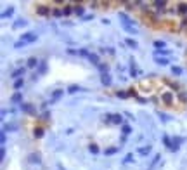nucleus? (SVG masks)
<instances>
[{
    "label": "nucleus",
    "mask_w": 187,
    "mask_h": 170,
    "mask_svg": "<svg viewBox=\"0 0 187 170\" xmlns=\"http://www.w3.org/2000/svg\"><path fill=\"white\" fill-rule=\"evenodd\" d=\"M175 101H177V96L173 90H163V92H159L158 97H154V102L158 106H166V108H173Z\"/></svg>",
    "instance_id": "1"
},
{
    "label": "nucleus",
    "mask_w": 187,
    "mask_h": 170,
    "mask_svg": "<svg viewBox=\"0 0 187 170\" xmlns=\"http://www.w3.org/2000/svg\"><path fill=\"white\" fill-rule=\"evenodd\" d=\"M161 28H163V30H168V31H172V33L182 31L180 21H175V19H170V17H166V19L161 21Z\"/></svg>",
    "instance_id": "2"
},
{
    "label": "nucleus",
    "mask_w": 187,
    "mask_h": 170,
    "mask_svg": "<svg viewBox=\"0 0 187 170\" xmlns=\"http://www.w3.org/2000/svg\"><path fill=\"white\" fill-rule=\"evenodd\" d=\"M36 33H33V31H28V33H24V35H21V38L14 44V49H19V47H24L26 44H33V42H36Z\"/></svg>",
    "instance_id": "3"
},
{
    "label": "nucleus",
    "mask_w": 187,
    "mask_h": 170,
    "mask_svg": "<svg viewBox=\"0 0 187 170\" xmlns=\"http://www.w3.org/2000/svg\"><path fill=\"white\" fill-rule=\"evenodd\" d=\"M139 87L142 89L140 92H144V94H154V90H158L156 89V82L153 80V78H145V80H140L139 82Z\"/></svg>",
    "instance_id": "4"
},
{
    "label": "nucleus",
    "mask_w": 187,
    "mask_h": 170,
    "mask_svg": "<svg viewBox=\"0 0 187 170\" xmlns=\"http://www.w3.org/2000/svg\"><path fill=\"white\" fill-rule=\"evenodd\" d=\"M52 11H54V7L50 4H36L35 5V14L40 17H50Z\"/></svg>",
    "instance_id": "5"
},
{
    "label": "nucleus",
    "mask_w": 187,
    "mask_h": 170,
    "mask_svg": "<svg viewBox=\"0 0 187 170\" xmlns=\"http://www.w3.org/2000/svg\"><path fill=\"white\" fill-rule=\"evenodd\" d=\"M104 122H106V123H111V125H125V123H123V115H120V113L106 115V116H104Z\"/></svg>",
    "instance_id": "6"
},
{
    "label": "nucleus",
    "mask_w": 187,
    "mask_h": 170,
    "mask_svg": "<svg viewBox=\"0 0 187 170\" xmlns=\"http://www.w3.org/2000/svg\"><path fill=\"white\" fill-rule=\"evenodd\" d=\"M177 16L187 17V2H177Z\"/></svg>",
    "instance_id": "7"
},
{
    "label": "nucleus",
    "mask_w": 187,
    "mask_h": 170,
    "mask_svg": "<svg viewBox=\"0 0 187 170\" xmlns=\"http://www.w3.org/2000/svg\"><path fill=\"white\" fill-rule=\"evenodd\" d=\"M44 134H45V127L44 125H36L35 129H33V137H36V139L44 137Z\"/></svg>",
    "instance_id": "8"
},
{
    "label": "nucleus",
    "mask_w": 187,
    "mask_h": 170,
    "mask_svg": "<svg viewBox=\"0 0 187 170\" xmlns=\"http://www.w3.org/2000/svg\"><path fill=\"white\" fill-rule=\"evenodd\" d=\"M120 147H121V146H111V147H106V149H104V155H108V156L116 155V153L120 151Z\"/></svg>",
    "instance_id": "9"
},
{
    "label": "nucleus",
    "mask_w": 187,
    "mask_h": 170,
    "mask_svg": "<svg viewBox=\"0 0 187 170\" xmlns=\"http://www.w3.org/2000/svg\"><path fill=\"white\" fill-rule=\"evenodd\" d=\"M87 59H89V61H90V62H92V64H95V66H97V68H99V66H100V59H99V56H97V54H92V52H90V54H89V57H87Z\"/></svg>",
    "instance_id": "10"
},
{
    "label": "nucleus",
    "mask_w": 187,
    "mask_h": 170,
    "mask_svg": "<svg viewBox=\"0 0 187 170\" xmlns=\"http://www.w3.org/2000/svg\"><path fill=\"white\" fill-rule=\"evenodd\" d=\"M24 73H26V68H17L16 71H12L11 78H16V80H19V78H21V75H24Z\"/></svg>",
    "instance_id": "11"
},
{
    "label": "nucleus",
    "mask_w": 187,
    "mask_h": 170,
    "mask_svg": "<svg viewBox=\"0 0 187 170\" xmlns=\"http://www.w3.org/2000/svg\"><path fill=\"white\" fill-rule=\"evenodd\" d=\"M184 141H185L184 137H173V147H172V151H178V147H180V144Z\"/></svg>",
    "instance_id": "12"
},
{
    "label": "nucleus",
    "mask_w": 187,
    "mask_h": 170,
    "mask_svg": "<svg viewBox=\"0 0 187 170\" xmlns=\"http://www.w3.org/2000/svg\"><path fill=\"white\" fill-rule=\"evenodd\" d=\"M11 102H14V104L23 102V94H21V92H14V94H12V97H11Z\"/></svg>",
    "instance_id": "13"
},
{
    "label": "nucleus",
    "mask_w": 187,
    "mask_h": 170,
    "mask_svg": "<svg viewBox=\"0 0 187 170\" xmlns=\"http://www.w3.org/2000/svg\"><path fill=\"white\" fill-rule=\"evenodd\" d=\"M100 82H102V85L109 87V85H111V76H109V73H102V76H100Z\"/></svg>",
    "instance_id": "14"
},
{
    "label": "nucleus",
    "mask_w": 187,
    "mask_h": 170,
    "mask_svg": "<svg viewBox=\"0 0 187 170\" xmlns=\"http://www.w3.org/2000/svg\"><path fill=\"white\" fill-rule=\"evenodd\" d=\"M151 149H153V147H151V144H147V146H142V147H139V149H137V153H139V155H149V153H151Z\"/></svg>",
    "instance_id": "15"
},
{
    "label": "nucleus",
    "mask_w": 187,
    "mask_h": 170,
    "mask_svg": "<svg viewBox=\"0 0 187 170\" xmlns=\"http://www.w3.org/2000/svg\"><path fill=\"white\" fill-rule=\"evenodd\" d=\"M177 99H178L182 104H187V92H185V90H180V92H177Z\"/></svg>",
    "instance_id": "16"
},
{
    "label": "nucleus",
    "mask_w": 187,
    "mask_h": 170,
    "mask_svg": "<svg viewBox=\"0 0 187 170\" xmlns=\"http://www.w3.org/2000/svg\"><path fill=\"white\" fill-rule=\"evenodd\" d=\"M26 25H28V23H26V21H24V19H17V21H16V23L12 25V30H19V28H24Z\"/></svg>",
    "instance_id": "17"
},
{
    "label": "nucleus",
    "mask_w": 187,
    "mask_h": 170,
    "mask_svg": "<svg viewBox=\"0 0 187 170\" xmlns=\"http://www.w3.org/2000/svg\"><path fill=\"white\" fill-rule=\"evenodd\" d=\"M75 14L76 16H83L85 14V7H83L81 4H75Z\"/></svg>",
    "instance_id": "18"
},
{
    "label": "nucleus",
    "mask_w": 187,
    "mask_h": 170,
    "mask_svg": "<svg viewBox=\"0 0 187 170\" xmlns=\"http://www.w3.org/2000/svg\"><path fill=\"white\" fill-rule=\"evenodd\" d=\"M130 76H137V66H135V59H130Z\"/></svg>",
    "instance_id": "19"
},
{
    "label": "nucleus",
    "mask_w": 187,
    "mask_h": 170,
    "mask_svg": "<svg viewBox=\"0 0 187 170\" xmlns=\"http://www.w3.org/2000/svg\"><path fill=\"white\" fill-rule=\"evenodd\" d=\"M14 14V7H9V9H5L4 12H2V16H0V17H2V19H7V17H11Z\"/></svg>",
    "instance_id": "20"
},
{
    "label": "nucleus",
    "mask_w": 187,
    "mask_h": 170,
    "mask_svg": "<svg viewBox=\"0 0 187 170\" xmlns=\"http://www.w3.org/2000/svg\"><path fill=\"white\" fill-rule=\"evenodd\" d=\"M62 92H64V90H61V89H57V90H54V94H52V99H50V104L52 102H56L61 96H62Z\"/></svg>",
    "instance_id": "21"
},
{
    "label": "nucleus",
    "mask_w": 187,
    "mask_h": 170,
    "mask_svg": "<svg viewBox=\"0 0 187 170\" xmlns=\"http://www.w3.org/2000/svg\"><path fill=\"white\" fill-rule=\"evenodd\" d=\"M21 108H23V111H24V113H28V115H33V113H35V111H33V106H31V104H26V102H24L23 106H21Z\"/></svg>",
    "instance_id": "22"
},
{
    "label": "nucleus",
    "mask_w": 187,
    "mask_h": 170,
    "mask_svg": "<svg viewBox=\"0 0 187 170\" xmlns=\"http://www.w3.org/2000/svg\"><path fill=\"white\" fill-rule=\"evenodd\" d=\"M40 64V61L36 59V57H30L28 59V68H35V66H38Z\"/></svg>",
    "instance_id": "23"
},
{
    "label": "nucleus",
    "mask_w": 187,
    "mask_h": 170,
    "mask_svg": "<svg viewBox=\"0 0 187 170\" xmlns=\"http://www.w3.org/2000/svg\"><path fill=\"white\" fill-rule=\"evenodd\" d=\"M78 90H83L80 85H69V87H68V94H76Z\"/></svg>",
    "instance_id": "24"
},
{
    "label": "nucleus",
    "mask_w": 187,
    "mask_h": 170,
    "mask_svg": "<svg viewBox=\"0 0 187 170\" xmlns=\"http://www.w3.org/2000/svg\"><path fill=\"white\" fill-rule=\"evenodd\" d=\"M154 47H156V50H163V49L166 47V44H165L163 40H156V42H154Z\"/></svg>",
    "instance_id": "25"
},
{
    "label": "nucleus",
    "mask_w": 187,
    "mask_h": 170,
    "mask_svg": "<svg viewBox=\"0 0 187 170\" xmlns=\"http://www.w3.org/2000/svg\"><path fill=\"white\" fill-rule=\"evenodd\" d=\"M23 85H24V80H23V78L16 80V82H14V89H16V92H19V89L23 87Z\"/></svg>",
    "instance_id": "26"
},
{
    "label": "nucleus",
    "mask_w": 187,
    "mask_h": 170,
    "mask_svg": "<svg viewBox=\"0 0 187 170\" xmlns=\"http://www.w3.org/2000/svg\"><path fill=\"white\" fill-rule=\"evenodd\" d=\"M114 96H116V97H120V99H127V97H130V96H128V92H125V90H116V92H114Z\"/></svg>",
    "instance_id": "27"
},
{
    "label": "nucleus",
    "mask_w": 187,
    "mask_h": 170,
    "mask_svg": "<svg viewBox=\"0 0 187 170\" xmlns=\"http://www.w3.org/2000/svg\"><path fill=\"white\" fill-rule=\"evenodd\" d=\"M154 61L158 62V64H161V66H166V64H168V59H166V57H154Z\"/></svg>",
    "instance_id": "28"
},
{
    "label": "nucleus",
    "mask_w": 187,
    "mask_h": 170,
    "mask_svg": "<svg viewBox=\"0 0 187 170\" xmlns=\"http://www.w3.org/2000/svg\"><path fill=\"white\" fill-rule=\"evenodd\" d=\"M163 142H165V146H166V147H168V149L172 151V147H173V142L168 139V135H163Z\"/></svg>",
    "instance_id": "29"
},
{
    "label": "nucleus",
    "mask_w": 187,
    "mask_h": 170,
    "mask_svg": "<svg viewBox=\"0 0 187 170\" xmlns=\"http://www.w3.org/2000/svg\"><path fill=\"white\" fill-rule=\"evenodd\" d=\"M121 132H123V135L132 134V127H130V125H121Z\"/></svg>",
    "instance_id": "30"
},
{
    "label": "nucleus",
    "mask_w": 187,
    "mask_h": 170,
    "mask_svg": "<svg viewBox=\"0 0 187 170\" xmlns=\"http://www.w3.org/2000/svg\"><path fill=\"white\" fill-rule=\"evenodd\" d=\"M16 129H17V125H4V127H2V132L7 134L9 130H16Z\"/></svg>",
    "instance_id": "31"
},
{
    "label": "nucleus",
    "mask_w": 187,
    "mask_h": 170,
    "mask_svg": "<svg viewBox=\"0 0 187 170\" xmlns=\"http://www.w3.org/2000/svg\"><path fill=\"white\" fill-rule=\"evenodd\" d=\"M52 16H54V17H62L64 14H62V9H59V7H54V11H52Z\"/></svg>",
    "instance_id": "32"
},
{
    "label": "nucleus",
    "mask_w": 187,
    "mask_h": 170,
    "mask_svg": "<svg viewBox=\"0 0 187 170\" xmlns=\"http://www.w3.org/2000/svg\"><path fill=\"white\" fill-rule=\"evenodd\" d=\"M127 45H128V47H132V49H137V47H139V44H137V42H135L133 38H127Z\"/></svg>",
    "instance_id": "33"
},
{
    "label": "nucleus",
    "mask_w": 187,
    "mask_h": 170,
    "mask_svg": "<svg viewBox=\"0 0 187 170\" xmlns=\"http://www.w3.org/2000/svg\"><path fill=\"white\" fill-rule=\"evenodd\" d=\"M89 151H90L92 155H97L100 149H99V146H97V144H90V146H89Z\"/></svg>",
    "instance_id": "34"
},
{
    "label": "nucleus",
    "mask_w": 187,
    "mask_h": 170,
    "mask_svg": "<svg viewBox=\"0 0 187 170\" xmlns=\"http://www.w3.org/2000/svg\"><path fill=\"white\" fill-rule=\"evenodd\" d=\"M170 54V50H166V49H163V50H154V57H159V56H168Z\"/></svg>",
    "instance_id": "35"
},
{
    "label": "nucleus",
    "mask_w": 187,
    "mask_h": 170,
    "mask_svg": "<svg viewBox=\"0 0 187 170\" xmlns=\"http://www.w3.org/2000/svg\"><path fill=\"white\" fill-rule=\"evenodd\" d=\"M172 73H173L175 76H180V75H182V68H180V66H172Z\"/></svg>",
    "instance_id": "36"
},
{
    "label": "nucleus",
    "mask_w": 187,
    "mask_h": 170,
    "mask_svg": "<svg viewBox=\"0 0 187 170\" xmlns=\"http://www.w3.org/2000/svg\"><path fill=\"white\" fill-rule=\"evenodd\" d=\"M128 96H130V97L139 99V96H137V87H130V89H128Z\"/></svg>",
    "instance_id": "37"
},
{
    "label": "nucleus",
    "mask_w": 187,
    "mask_h": 170,
    "mask_svg": "<svg viewBox=\"0 0 187 170\" xmlns=\"http://www.w3.org/2000/svg\"><path fill=\"white\" fill-rule=\"evenodd\" d=\"M45 71H47V64H45V61H42V62H40V71H38V73H45Z\"/></svg>",
    "instance_id": "38"
},
{
    "label": "nucleus",
    "mask_w": 187,
    "mask_h": 170,
    "mask_svg": "<svg viewBox=\"0 0 187 170\" xmlns=\"http://www.w3.org/2000/svg\"><path fill=\"white\" fill-rule=\"evenodd\" d=\"M130 161H133V155H132V153H128L127 156H125V160H123V163H130Z\"/></svg>",
    "instance_id": "39"
},
{
    "label": "nucleus",
    "mask_w": 187,
    "mask_h": 170,
    "mask_svg": "<svg viewBox=\"0 0 187 170\" xmlns=\"http://www.w3.org/2000/svg\"><path fill=\"white\" fill-rule=\"evenodd\" d=\"M50 120V113L49 111H45L44 115H42V122H49Z\"/></svg>",
    "instance_id": "40"
},
{
    "label": "nucleus",
    "mask_w": 187,
    "mask_h": 170,
    "mask_svg": "<svg viewBox=\"0 0 187 170\" xmlns=\"http://www.w3.org/2000/svg\"><path fill=\"white\" fill-rule=\"evenodd\" d=\"M158 160H159V155H154V158H153V161H151V165H149V168H153L156 163H158Z\"/></svg>",
    "instance_id": "41"
},
{
    "label": "nucleus",
    "mask_w": 187,
    "mask_h": 170,
    "mask_svg": "<svg viewBox=\"0 0 187 170\" xmlns=\"http://www.w3.org/2000/svg\"><path fill=\"white\" fill-rule=\"evenodd\" d=\"M159 116H161V120H163V122H168V120H170V118H168V115H165V113H161V111H159Z\"/></svg>",
    "instance_id": "42"
},
{
    "label": "nucleus",
    "mask_w": 187,
    "mask_h": 170,
    "mask_svg": "<svg viewBox=\"0 0 187 170\" xmlns=\"http://www.w3.org/2000/svg\"><path fill=\"white\" fill-rule=\"evenodd\" d=\"M92 17H94V16H92V14H87V16H83V21H90V19H92Z\"/></svg>",
    "instance_id": "43"
},
{
    "label": "nucleus",
    "mask_w": 187,
    "mask_h": 170,
    "mask_svg": "<svg viewBox=\"0 0 187 170\" xmlns=\"http://www.w3.org/2000/svg\"><path fill=\"white\" fill-rule=\"evenodd\" d=\"M0 156H2V160H5V147H2V153H0Z\"/></svg>",
    "instance_id": "44"
}]
</instances>
